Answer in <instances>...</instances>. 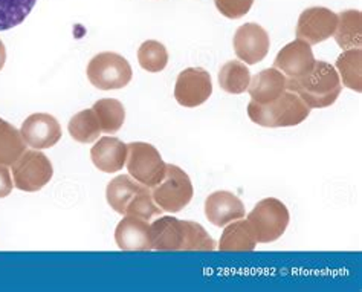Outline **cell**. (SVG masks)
Masks as SVG:
<instances>
[{"instance_id": "6da1fadb", "label": "cell", "mask_w": 362, "mask_h": 292, "mask_svg": "<svg viewBox=\"0 0 362 292\" xmlns=\"http://www.w3.org/2000/svg\"><path fill=\"white\" fill-rule=\"evenodd\" d=\"M151 227V243L156 251H213L214 239L201 223L171 216L159 218Z\"/></svg>"}, {"instance_id": "7a4b0ae2", "label": "cell", "mask_w": 362, "mask_h": 292, "mask_svg": "<svg viewBox=\"0 0 362 292\" xmlns=\"http://www.w3.org/2000/svg\"><path fill=\"white\" fill-rule=\"evenodd\" d=\"M286 89L297 93L309 109H324L338 100L342 84L337 69L327 62L318 60L308 75L288 78Z\"/></svg>"}, {"instance_id": "3957f363", "label": "cell", "mask_w": 362, "mask_h": 292, "mask_svg": "<svg viewBox=\"0 0 362 292\" xmlns=\"http://www.w3.org/2000/svg\"><path fill=\"white\" fill-rule=\"evenodd\" d=\"M310 114L308 107L297 93L286 89L281 95L269 105H257L251 101L247 105V117L257 126L262 127H293L298 126Z\"/></svg>"}, {"instance_id": "277c9868", "label": "cell", "mask_w": 362, "mask_h": 292, "mask_svg": "<svg viewBox=\"0 0 362 292\" xmlns=\"http://www.w3.org/2000/svg\"><path fill=\"white\" fill-rule=\"evenodd\" d=\"M246 221L251 223L257 243H271L279 240L284 234L291 214L288 206L277 197H266L257 202Z\"/></svg>"}, {"instance_id": "5b68a950", "label": "cell", "mask_w": 362, "mask_h": 292, "mask_svg": "<svg viewBox=\"0 0 362 292\" xmlns=\"http://www.w3.org/2000/svg\"><path fill=\"white\" fill-rule=\"evenodd\" d=\"M194 188L192 179L182 168L167 164V172L162 181L151 188L153 201L162 211L179 213L192 202Z\"/></svg>"}, {"instance_id": "8992f818", "label": "cell", "mask_w": 362, "mask_h": 292, "mask_svg": "<svg viewBox=\"0 0 362 292\" xmlns=\"http://www.w3.org/2000/svg\"><path fill=\"white\" fill-rule=\"evenodd\" d=\"M88 78L92 86L100 90H117L126 88L132 81L130 63L117 52H101L89 62Z\"/></svg>"}, {"instance_id": "52a82bcc", "label": "cell", "mask_w": 362, "mask_h": 292, "mask_svg": "<svg viewBox=\"0 0 362 292\" xmlns=\"http://www.w3.org/2000/svg\"><path fill=\"white\" fill-rule=\"evenodd\" d=\"M127 170L129 175L148 188L158 185L165 176L167 164L155 146L148 143L127 144Z\"/></svg>"}, {"instance_id": "ba28073f", "label": "cell", "mask_w": 362, "mask_h": 292, "mask_svg": "<svg viewBox=\"0 0 362 292\" xmlns=\"http://www.w3.org/2000/svg\"><path fill=\"white\" fill-rule=\"evenodd\" d=\"M14 187L22 192L34 193L49 184L54 176L52 163L40 150H25L11 165Z\"/></svg>"}, {"instance_id": "9c48e42d", "label": "cell", "mask_w": 362, "mask_h": 292, "mask_svg": "<svg viewBox=\"0 0 362 292\" xmlns=\"http://www.w3.org/2000/svg\"><path fill=\"white\" fill-rule=\"evenodd\" d=\"M213 80L204 68H187L177 75L175 84V98L180 106L197 107L211 97Z\"/></svg>"}, {"instance_id": "30bf717a", "label": "cell", "mask_w": 362, "mask_h": 292, "mask_svg": "<svg viewBox=\"0 0 362 292\" xmlns=\"http://www.w3.org/2000/svg\"><path fill=\"white\" fill-rule=\"evenodd\" d=\"M338 25V14L324 6L304 9L297 23V39L312 45L326 42L333 37Z\"/></svg>"}, {"instance_id": "8fae6325", "label": "cell", "mask_w": 362, "mask_h": 292, "mask_svg": "<svg viewBox=\"0 0 362 292\" xmlns=\"http://www.w3.org/2000/svg\"><path fill=\"white\" fill-rule=\"evenodd\" d=\"M234 51L245 64H257L269 52L271 39L268 31L259 23H245L234 34Z\"/></svg>"}, {"instance_id": "7c38bea8", "label": "cell", "mask_w": 362, "mask_h": 292, "mask_svg": "<svg viewBox=\"0 0 362 292\" xmlns=\"http://www.w3.org/2000/svg\"><path fill=\"white\" fill-rule=\"evenodd\" d=\"M22 138L28 147L45 150L54 147L62 139V126L49 114H33L28 117L21 129Z\"/></svg>"}, {"instance_id": "4fadbf2b", "label": "cell", "mask_w": 362, "mask_h": 292, "mask_svg": "<svg viewBox=\"0 0 362 292\" xmlns=\"http://www.w3.org/2000/svg\"><path fill=\"white\" fill-rule=\"evenodd\" d=\"M315 62L312 46L297 39L286 45L277 54L274 60V68L284 74L286 78H301L313 69Z\"/></svg>"}, {"instance_id": "5bb4252c", "label": "cell", "mask_w": 362, "mask_h": 292, "mask_svg": "<svg viewBox=\"0 0 362 292\" xmlns=\"http://www.w3.org/2000/svg\"><path fill=\"white\" fill-rule=\"evenodd\" d=\"M246 214L245 205L231 192H214L205 201V216L214 227H225Z\"/></svg>"}, {"instance_id": "9a60e30c", "label": "cell", "mask_w": 362, "mask_h": 292, "mask_svg": "<svg viewBox=\"0 0 362 292\" xmlns=\"http://www.w3.org/2000/svg\"><path fill=\"white\" fill-rule=\"evenodd\" d=\"M115 242L124 251L153 250L150 223L135 216H124L115 230Z\"/></svg>"}, {"instance_id": "2e32d148", "label": "cell", "mask_w": 362, "mask_h": 292, "mask_svg": "<svg viewBox=\"0 0 362 292\" xmlns=\"http://www.w3.org/2000/svg\"><path fill=\"white\" fill-rule=\"evenodd\" d=\"M127 144L115 136L100 138L90 150L93 165L103 173H115L122 170L127 161Z\"/></svg>"}, {"instance_id": "e0dca14e", "label": "cell", "mask_w": 362, "mask_h": 292, "mask_svg": "<svg viewBox=\"0 0 362 292\" xmlns=\"http://www.w3.org/2000/svg\"><path fill=\"white\" fill-rule=\"evenodd\" d=\"M286 81H288V78L279 69H263L254 75L250 81V86H247V92L252 98L251 101L257 103V105H269L286 90Z\"/></svg>"}, {"instance_id": "ac0fdd59", "label": "cell", "mask_w": 362, "mask_h": 292, "mask_svg": "<svg viewBox=\"0 0 362 292\" xmlns=\"http://www.w3.org/2000/svg\"><path fill=\"white\" fill-rule=\"evenodd\" d=\"M257 247V238L251 223L247 221L237 219L225 225V230L218 240L217 248L228 251H254Z\"/></svg>"}, {"instance_id": "d6986e66", "label": "cell", "mask_w": 362, "mask_h": 292, "mask_svg": "<svg viewBox=\"0 0 362 292\" xmlns=\"http://www.w3.org/2000/svg\"><path fill=\"white\" fill-rule=\"evenodd\" d=\"M335 40L341 49H359L362 42V14L358 9H346L338 16Z\"/></svg>"}, {"instance_id": "ffe728a7", "label": "cell", "mask_w": 362, "mask_h": 292, "mask_svg": "<svg viewBox=\"0 0 362 292\" xmlns=\"http://www.w3.org/2000/svg\"><path fill=\"white\" fill-rule=\"evenodd\" d=\"M141 185L142 184H139L130 175H122L112 179L106 188V199L110 209L118 214H126L127 206L139 192Z\"/></svg>"}, {"instance_id": "44dd1931", "label": "cell", "mask_w": 362, "mask_h": 292, "mask_svg": "<svg viewBox=\"0 0 362 292\" xmlns=\"http://www.w3.org/2000/svg\"><path fill=\"white\" fill-rule=\"evenodd\" d=\"M362 51L346 49L337 59V72L339 75L341 84L355 92H362Z\"/></svg>"}, {"instance_id": "7402d4cb", "label": "cell", "mask_w": 362, "mask_h": 292, "mask_svg": "<svg viewBox=\"0 0 362 292\" xmlns=\"http://www.w3.org/2000/svg\"><path fill=\"white\" fill-rule=\"evenodd\" d=\"M26 150L21 130L0 118V164L13 165Z\"/></svg>"}, {"instance_id": "603a6c76", "label": "cell", "mask_w": 362, "mask_h": 292, "mask_svg": "<svg viewBox=\"0 0 362 292\" xmlns=\"http://www.w3.org/2000/svg\"><path fill=\"white\" fill-rule=\"evenodd\" d=\"M251 81V72L243 62H226L218 72L221 88L233 95H239L247 90Z\"/></svg>"}, {"instance_id": "cb8c5ba5", "label": "cell", "mask_w": 362, "mask_h": 292, "mask_svg": "<svg viewBox=\"0 0 362 292\" xmlns=\"http://www.w3.org/2000/svg\"><path fill=\"white\" fill-rule=\"evenodd\" d=\"M69 134L72 139L81 144H92L98 141L101 135L100 121L95 115L93 109H86L75 114L69 121Z\"/></svg>"}, {"instance_id": "d4e9b609", "label": "cell", "mask_w": 362, "mask_h": 292, "mask_svg": "<svg viewBox=\"0 0 362 292\" xmlns=\"http://www.w3.org/2000/svg\"><path fill=\"white\" fill-rule=\"evenodd\" d=\"M93 112L97 115L101 132L107 135H113L122 127L124 121H126V109H124L122 103L113 98H104L98 100L93 105Z\"/></svg>"}, {"instance_id": "484cf974", "label": "cell", "mask_w": 362, "mask_h": 292, "mask_svg": "<svg viewBox=\"0 0 362 292\" xmlns=\"http://www.w3.org/2000/svg\"><path fill=\"white\" fill-rule=\"evenodd\" d=\"M37 0H0V31L21 25L33 11Z\"/></svg>"}, {"instance_id": "4316f807", "label": "cell", "mask_w": 362, "mask_h": 292, "mask_svg": "<svg viewBox=\"0 0 362 292\" xmlns=\"http://www.w3.org/2000/svg\"><path fill=\"white\" fill-rule=\"evenodd\" d=\"M139 66L147 72H160L168 64V51L162 43L156 40H147L138 49Z\"/></svg>"}, {"instance_id": "83f0119b", "label": "cell", "mask_w": 362, "mask_h": 292, "mask_svg": "<svg viewBox=\"0 0 362 292\" xmlns=\"http://www.w3.org/2000/svg\"><path fill=\"white\" fill-rule=\"evenodd\" d=\"M162 210L156 205L153 201V196H151V188L141 185L139 192L136 196L133 197V201L127 206L126 214L124 216H135V218L144 219V221H151L156 216H160Z\"/></svg>"}, {"instance_id": "f1b7e54d", "label": "cell", "mask_w": 362, "mask_h": 292, "mask_svg": "<svg viewBox=\"0 0 362 292\" xmlns=\"http://www.w3.org/2000/svg\"><path fill=\"white\" fill-rule=\"evenodd\" d=\"M216 8L226 18H240L250 13L254 0H214Z\"/></svg>"}, {"instance_id": "f546056e", "label": "cell", "mask_w": 362, "mask_h": 292, "mask_svg": "<svg viewBox=\"0 0 362 292\" xmlns=\"http://www.w3.org/2000/svg\"><path fill=\"white\" fill-rule=\"evenodd\" d=\"M13 187H14V181L8 165L0 164V199L9 196V193L13 192Z\"/></svg>"}, {"instance_id": "4dcf8cb0", "label": "cell", "mask_w": 362, "mask_h": 292, "mask_svg": "<svg viewBox=\"0 0 362 292\" xmlns=\"http://www.w3.org/2000/svg\"><path fill=\"white\" fill-rule=\"evenodd\" d=\"M5 62H6V49H5V45H4V42L0 40V71L4 69Z\"/></svg>"}]
</instances>
